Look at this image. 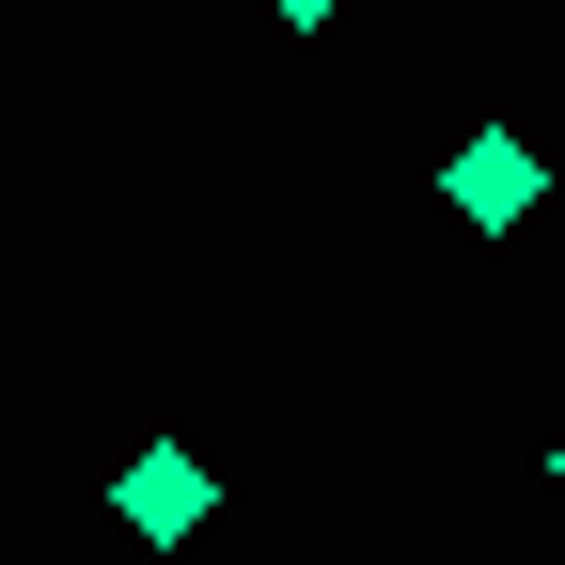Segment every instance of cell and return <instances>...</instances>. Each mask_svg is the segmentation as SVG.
<instances>
[{
  "label": "cell",
  "instance_id": "2",
  "mask_svg": "<svg viewBox=\"0 0 565 565\" xmlns=\"http://www.w3.org/2000/svg\"><path fill=\"white\" fill-rule=\"evenodd\" d=\"M204 503H221V471H204L189 440H141V456H126V487H110V519H126L141 550H189V534H204Z\"/></svg>",
  "mask_w": 565,
  "mask_h": 565
},
{
  "label": "cell",
  "instance_id": "1",
  "mask_svg": "<svg viewBox=\"0 0 565 565\" xmlns=\"http://www.w3.org/2000/svg\"><path fill=\"white\" fill-rule=\"evenodd\" d=\"M440 204H456V221H471V236H519V221H534V204H550V158H534V141H519V126H471V141H456V158H440Z\"/></svg>",
  "mask_w": 565,
  "mask_h": 565
},
{
  "label": "cell",
  "instance_id": "3",
  "mask_svg": "<svg viewBox=\"0 0 565 565\" xmlns=\"http://www.w3.org/2000/svg\"><path fill=\"white\" fill-rule=\"evenodd\" d=\"M267 17H282V32H330V17H345V0H267Z\"/></svg>",
  "mask_w": 565,
  "mask_h": 565
},
{
  "label": "cell",
  "instance_id": "4",
  "mask_svg": "<svg viewBox=\"0 0 565 565\" xmlns=\"http://www.w3.org/2000/svg\"><path fill=\"white\" fill-rule=\"evenodd\" d=\"M550 487H565V440H550Z\"/></svg>",
  "mask_w": 565,
  "mask_h": 565
}]
</instances>
